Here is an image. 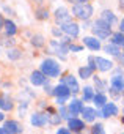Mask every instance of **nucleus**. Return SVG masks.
Wrapping results in <instances>:
<instances>
[{
  "instance_id": "1",
  "label": "nucleus",
  "mask_w": 124,
  "mask_h": 134,
  "mask_svg": "<svg viewBox=\"0 0 124 134\" xmlns=\"http://www.w3.org/2000/svg\"><path fill=\"white\" fill-rule=\"evenodd\" d=\"M41 73L46 77H58L60 73H61V66L53 58H46L41 63Z\"/></svg>"
},
{
  "instance_id": "2",
  "label": "nucleus",
  "mask_w": 124,
  "mask_h": 134,
  "mask_svg": "<svg viewBox=\"0 0 124 134\" xmlns=\"http://www.w3.org/2000/svg\"><path fill=\"white\" fill-rule=\"evenodd\" d=\"M93 7L90 3H76L72 5V14L80 21H90L93 16Z\"/></svg>"
},
{
  "instance_id": "3",
  "label": "nucleus",
  "mask_w": 124,
  "mask_h": 134,
  "mask_svg": "<svg viewBox=\"0 0 124 134\" xmlns=\"http://www.w3.org/2000/svg\"><path fill=\"white\" fill-rule=\"evenodd\" d=\"M91 29H93L94 36L99 38V40H105V38H108L110 35H113V33H111V25L107 24V22L102 21V19H97V21L93 24Z\"/></svg>"
},
{
  "instance_id": "4",
  "label": "nucleus",
  "mask_w": 124,
  "mask_h": 134,
  "mask_svg": "<svg viewBox=\"0 0 124 134\" xmlns=\"http://www.w3.org/2000/svg\"><path fill=\"white\" fill-rule=\"evenodd\" d=\"M50 49H52L53 54L60 55L61 60H65V58H66V54H68V51H69V46H66L63 41L52 40V41H50Z\"/></svg>"
},
{
  "instance_id": "5",
  "label": "nucleus",
  "mask_w": 124,
  "mask_h": 134,
  "mask_svg": "<svg viewBox=\"0 0 124 134\" xmlns=\"http://www.w3.org/2000/svg\"><path fill=\"white\" fill-rule=\"evenodd\" d=\"M61 27V32H63L68 38H76L77 35H79V25L76 24V22H72V21H69V22H66V24H61L60 25Z\"/></svg>"
},
{
  "instance_id": "6",
  "label": "nucleus",
  "mask_w": 124,
  "mask_h": 134,
  "mask_svg": "<svg viewBox=\"0 0 124 134\" xmlns=\"http://www.w3.org/2000/svg\"><path fill=\"white\" fill-rule=\"evenodd\" d=\"M47 121H49V117H47L46 114H41V112H35V114H32V117H30V123H32L35 128H42V126L47 125Z\"/></svg>"
},
{
  "instance_id": "7",
  "label": "nucleus",
  "mask_w": 124,
  "mask_h": 134,
  "mask_svg": "<svg viewBox=\"0 0 124 134\" xmlns=\"http://www.w3.org/2000/svg\"><path fill=\"white\" fill-rule=\"evenodd\" d=\"M99 117H104V118H108V117H115L118 115V106L115 103H107L101 112H97Z\"/></svg>"
},
{
  "instance_id": "8",
  "label": "nucleus",
  "mask_w": 124,
  "mask_h": 134,
  "mask_svg": "<svg viewBox=\"0 0 124 134\" xmlns=\"http://www.w3.org/2000/svg\"><path fill=\"white\" fill-rule=\"evenodd\" d=\"M55 21L61 25V24H66V22H69L71 21V14H69V11L66 10V8H57L55 10Z\"/></svg>"
},
{
  "instance_id": "9",
  "label": "nucleus",
  "mask_w": 124,
  "mask_h": 134,
  "mask_svg": "<svg viewBox=\"0 0 124 134\" xmlns=\"http://www.w3.org/2000/svg\"><path fill=\"white\" fill-rule=\"evenodd\" d=\"M61 84H63V85H66V87L71 90V93H77V92L80 90V87H79V82H77V79H76L72 74H68L66 77H63Z\"/></svg>"
},
{
  "instance_id": "10",
  "label": "nucleus",
  "mask_w": 124,
  "mask_h": 134,
  "mask_svg": "<svg viewBox=\"0 0 124 134\" xmlns=\"http://www.w3.org/2000/svg\"><path fill=\"white\" fill-rule=\"evenodd\" d=\"M3 129H5L7 134H21V132H22V126H21L17 121H14V120H8V121H5Z\"/></svg>"
},
{
  "instance_id": "11",
  "label": "nucleus",
  "mask_w": 124,
  "mask_h": 134,
  "mask_svg": "<svg viewBox=\"0 0 124 134\" xmlns=\"http://www.w3.org/2000/svg\"><path fill=\"white\" fill-rule=\"evenodd\" d=\"M96 58V66H97V70L102 71V73H107L113 68V62L104 58V57H94Z\"/></svg>"
},
{
  "instance_id": "12",
  "label": "nucleus",
  "mask_w": 124,
  "mask_h": 134,
  "mask_svg": "<svg viewBox=\"0 0 124 134\" xmlns=\"http://www.w3.org/2000/svg\"><path fill=\"white\" fill-rule=\"evenodd\" d=\"M68 110H69V115H72V118H76V115L82 114V110H83L82 101L80 99H72L69 103V106H68Z\"/></svg>"
},
{
  "instance_id": "13",
  "label": "nucleus",
  "mask_w": 124,
  "mask_h": 134,
  "mask_svg": "<svg viewBox=\"0 0 124 134\" xmlns=\"http://www.w3.org/2000/svg\"><path fill=\"white\" fill-rule=\"evenodd\" d=\"M13 107H14V104H13V99L10 98V95H7V93L0 95V109L5 112H10V110H13Z\"/></svg>"
},
{
  "instance_id": "14",
  "label": "nucleus",
  "mask_w": 124,
  "mask_h": 134,
  "mask_svg": "<svg viewBox=\"0 0 124 134\" xmlns=\"http://www.w3.org/2000/svg\"><path fill=\"white\" fill-rule=\"evenodd\" d=\"M83 44L91 51H99L101 49V43L96 36H83Z\"/></svg>"
},
{
  "instance_id": "15",
  "label": "nucleus",
  "mask_w": 124,
  "mask_h": 134,
  "mask_svg": "<svg viewBox=\"0 0 124 134\" xmlns=\"http://www.w3.org/2000/svg\"><path fill=\"white\" fill-rule=\"evenodd\" d=\"M68 128H69V131L72 129L76 132H80V131L85 129V123H83V120H79V118H69L68 120Z\"/></svg>"
},
{
  "instance_id": "16",
  "label": "nucleus",
  "mask_w": 124,
  "mask_h": 134,
  "mask_svg": "<svg viewBox=\"0 0 124 134\" xmlns=\"http://www.w3.org/2000/svg\"><path fill=\"white\" fill-rule=\"evenodd\" d=\"M30 82H32L35 87L44 85V84H46V76H44L41 71H33V73L30 74Z\"/></svg>"
},
{
  "instance_id": "17",
  "label": "nucleus",
  "mask_w": 124,
  "mask_h": 134,
  "mask_svg": "<svg viewBox=\"0 0 124 134\" xmlns=\"http://www.w3.org/2000/svg\"><path fill=\"white\" fill-rule=\"evenodd\" d=\"M53 95H55L57 98H68V96L71 95V90H69L66 85L60 84V85L53 87Z\"/></svg>"
},
{
  "instance_id": "18",
  "label": "nucleus",
  "mask_w": 124,
  "mask_h": 134,
  "mask_svg": "<svg viewBox=\"0 0 124 134\" xmlns=\"http://www.w3.org/2000/svg\"><path fill=\"white\" fill-rule=\"evenodd\" d=\"M82 117H83L85 121H94L96 117H97V112H96V109H93V107H83Z\"/></svg>"
},
{
  "instance_id": "19",
  "label": "nucleus",
  "mask_w": 124,
  "mask_h": 134,
  "mask_svg": "<svg viewBox=\"0 0 124 134\" xmlns=\"http://www.w3.org/2000/svg\"><path fill=\"white\" fill-rule=\"evenodd\" d=\"M3 29H5V33L8 35V36H14L16 35V32H17V27H16V24L13 22V21H10V19H7L5 21V24H3Z\"/></svg>"
},
{
  "instance_id": "20",
  "label": "nucleus",
  "mask_w": 124,
  "mask_h": 134,
  "mask_svg": "<svg viewBox=\"0 0 124 134\" xmlns=\"http://www.w3.org/2000/svg\"><path fill=\"white\" fill-rule=\"evenodd\" d=\"M99 19L105 21V22H107V24H110V25L116 22V16H115V14H113V11H110V10H104Z\"/></svg>"
},
{
  "instance_id": "21",
  "label": "nucleus",
  "mask_w": 124,
  "mask_h": 134,
  "mask_svg": "<svg viewBox=\"0 0 124 134\" xmlns=\"http://www.w3.org/2000/svg\"><path fill=\"white\" fill-rule=\"evenodd\" d=\"M110 85H111V88H116V90L122 92V88H124V79L121 76H113L111 81H110Z\"/></svg>"
},
{
  "instance_id": "22",
  "label": "nucleus",
  "mask_w": 124,
  "mask_h": 134,
  "mask_svg": "<svg viewBox=\"0 0 124 134\" xmlns=\"http://www.w3.org/2000/svg\"><path fill=\"white\" fill-rule=\"evenodd\" d=\"M111 44H115V46H124V33H121V32H118V33H113L111 35Z\"/></svg>"
},
{
  "instance_id": "23",
  "label": "nucleus",
  "mask_w": 124,
  "mask_h": 134,
  "mask_svg": "<svg viewBox=\"0 0 124 134\" xmlns=\"http://www.w3.org/2000/svg\"><path fill=\"white\" fill-rule=\"evenodd\" d=\"M82 99H83V101H91V99H94V90H93V87L86 85V87L83 88V95H82Z\"/></svg>"
},
{
  "instance_id": "24",
  "label": "nucleus",
  "mask_w": 124,
  "mask_h": 134,
  "mask_svg": "<svg viewBox=\"0 0 124 134\" xmlns=\"http://www.w3.org/2000/svg\"><path fill=\"white\" fill-rule=\"evenodd\" d=\"M94 104L99 107V109H102L105 104H107V98H105V95L104 93H97V95H94Z\"/></svg>"
},
{
  "instance_id": "25",
  "label": "nucleus",
  "mask_w": 124,
  "mask_h": 134,
  "mask_svg": "<svg viewBox=\"0 0 124 134\" xmlns=\"http://www.w3.org/2000/svg\"><path fill=\"white\" fill-rule=\"evenodd\" d=\"M104 51H105L107 54L113 55V57H119V47L115 46V44H107V46H104Z\"/></svg>"
},
{
  "instance_id": "26",
  "label": "nucleus",
  "mask_w": 124,
  "mask_h": 134,
  "mask_svg": "<svg viewBox=\"0 0 124 134\" xmlns=\"http://www.w3.org/2000/svg\"><path fill=\"white\" fill-rule=\"evenodd\" d=\"M21 55H22V52H21L19 49H16V47H11V49H8V52H7V57H8L10 60H17V58H21Z\"/></svg>"
},
{
  "instance_id": "27",
  "label": "nucleus",
  "mask_w": 124,
  "mask_h": 134,
  "mask_svg": "<svg viewBox=\"0 0 124 134\" xmlns=\"http://www.w3.org/2000/svg\"><path fill=\"white\" fill-rule=\"evenodd\" d=\"M79 74H80V77L85 81V79H90V77H91L93 70H90L88 66H82V68H79Z\"/></svg>"
},
{
  "instance_id": "28",
  "label": "nucleus",
  "mask_w": 124,
  "mask_h": 134,
  "mask_svg": "<svg viewBox=\"0 0 124 134\" xmlns=\"http://www.w3.org/2000/svg\"><path fill=\"white\" fill-rule=\"evenodd\" d=\"M44 36L42 35H35L33 38H32V44L35 46V47H42L44 46Z\"/></svg>"
},
{
  "instance_id": "29",
  "label": "nucleus",
  "mask_w": 124,
  "mask_h": 134,
  "mask_svg": "<svg viewBox=\"0 0 124 134\" xmlns=\"http://www.w3.org/2000/svg\"><path fill=\"white\" fill-rule=\"evenodd\" d=\"M36 18L41 19V21L47 19V18H49V11H47V8H38V10H36Z\"/></svg>"
},
{
  "instance_id": "30",
  "label": "nucleus",
  "mask_w": 124,
  "mask_h": 134,
  "mask_svg": "<svg viewBox=\"0 0 124 134\" xmlns=\"http://www.w3.org/2000/svg\"><path fill=\"white\" fill-rule=\"evenodd\" d=\"M0 44H2V46H13L14 44V40L11 36H8V35L0 36Z\"/></svg>"
},
{
  "instance_id": "31",
  "label": "nucleus",
  "mask_w": 124,
  "mask_h": 134,
  "mask_svg": "<svg viewBox=\"0 0 124 134\" xmlns=\"http://www.w3.org/2000/svg\"><path fill=\"white\" fill-rule=\"evenodd\" d=\"M91 134H105L104 125H101V123H96V125L91 128Z\"/></svg>"
},
{
  "instance_id": "32",
  "label": "nucleus",
  "mask_w": 124,
  "mask_h": 134,
  "mask_svg": "<svg viewBox=\"0 0 124 134\" xmlns=\"http://www.w3.org/2000/svg\"><path fill=\"white\" fill-rule=\"evenodd\" d=\"M49 117V121L52 123V125H58L60 121H61V117H60V114H50V115H47Z\"/></svg>"
},
{
  "instance_id": "33",
  "label": "nucleus",
  "mask_w": 124,
  "mask_h": 134,
  "mask_svg": "<svg viewBox=\"0 0 124 134\" xmlns=\"http://www.w3.org/2000/svg\"><path fill=\"white\" fill-rule=\"evenodd\" d=\"M94 82H96V88H97L99 92H104V90H105V84H104L99 77H94Z\"/></svg>"
},
{
  "instance_id": "34",
  "label": "nucleus",
  "mask_w": 124,
  "mask_h": 134,
  "mask_svg": "<svg viewBox=\"0 0 124 134\" xmlns=\"http://www.w3.org/2000/svg\"><path fill=\"white\" fill-rule=\"evenodd\" d=\"M88 68L93 70V71L97 68V66H96V58H94V57H90V58H88Z\"/></svg>"
},
{
  "instance_id": "35",
  "label": "nucleus",
  "mask_w": 124,
  "mask_h": 134,
  "mask_svg": "<svg viewBox=\"0 0 124 134\" xmlns=\"http://www.w3.org/2000/svg\"><path fill=\"white\" fill-rule=\"evenodd\" d=\"M69 51H72V52H80V51H82V46H77V44H69Z\"/></svg>"
},
{
  "instance_id": "36",
  "label": "nucleus",
  "mask_w": 124,
  "mask_h": 134,
  "mask_svg": "<svg viewBox=\"0 0 124 134\" xmlns=\"http://www.w3.org/2000/svg\"><path fill=\"white\" fill-rule=\"evenodd\" d=\"M57 134H71V131H69V128H58Z\"/></svg>"
},
{
  "instance_id": "37",
  "label": "nucleus",
  "mask_w": 124,
  "mask_h": 134,
  "mask_svg": "<svg viewBox=\"0 0 124 134\" xmlns=\"http://www.w3.org/2000/svg\"><path fill=\"white\" fill-rule=\"evenodd\" d=\"M65 103H66V98H57V104H58V106L63 107V106H65Z\"/></svg>"
},
{
  "instance_id": "38",
  "label": "nucleus",
  "mask_w": 124,
  "mask_h": 134,
  "mask_svg": "<svg viewBox=\"0 0 124 134\" xmlns=\"http://www.w3.org/2000/svg\"><path fill=\"white\" fill-rule=\"evenodd\" d=\"M52 33H53L55 36H61V33H63V32H61V29H60V30H58V29H53Z\"/></svg>"
},
{
  "instance_id": "39",
  "label": "nucleus",
  "mask_w": 124,
  "mask_h": 134,
  "mask_svg": "<svg viewBox=\"0 0 124 134\" xmlns=\"http://www.w3.org/2000/svg\"><path fill=\"white\" fill-rule=\"evenodd\" d=\"M119 32H121V33H124V18H122V21L119 22Z\"/></svg>"
},
{
  "instance_id": "40",
  "label": "nucleus",
  "mask_w": 124,
  "mask_h": 134,
  "mask_svg": "<svg viewBox=\"0 0 124 134\" xmlns=\"http://www.w3.org/2000/svg\"><path fill=\"white\" fill-rule=\"evenodd\" d=\"M72 2H74V5H76V3H86L88 0H71V3H72Z\"/></svg>"
},
{
  "instance_id": "41",
  "label": "nucleus",
  "mask_w": 124,
  "mask_h": 134,
  "mask_svg": "<svg viewBox=\"0 0 124 134\" xmlns=\"http://www.w3.org/2000/svg\"><path fill=\"white\" fill-rule=\"evenodd\" d=\"M3 24H5V21H3V18H2V16H0V30L3 29Z\"/></svg>"
},
{
  "instance_id": "42",
  "label": "nucleus",
  "mask_w": 124,
  "mask_h": 134,
  "mask_svg": "<svg viewBox=\"0 0 124 134\" xmlns=\"http://www.w3.org/2000/svg\"><path fill=\"white\" fill-rule=\"evenodd\" d=\"M3 120H5V114L0 110V121H3Z\"/></svg>"
},
{
  "instance_id": "43",
  "label": "nucleus",
  "mask_w": 124,
  "mask_h": 134,
  "mask_svg": "<svg viewBox=\"0 0 124 134\" xmlns=\"http://www.w3.org/2000/svg\"><path fill=\"white\" fill-rule=\"evenodd\" d=\"M119 7H121V8L124 10V0H119Z\"/></svg>"
},
{
  "instance_id": "44",
  "label": "nucleus",
  "mask_w": 124,
  "mask_h": 134,
  "mask_svg": "<svg viewBox=\"0 0 124 134\" xmlns=\"http://www.w3.org/2000/svg\"><path fill=\"white\" fill-rule=\"evenodd\" d=\"M0 134H7V132H5V129H3V128H0Z\"/></svg>"
},
{
  "instance_id": "45",
  "label": "nucleus",
  "mask_w": 124,
  "mask_h": 134,
  "mask_svg": "<svg viewBox=\"0 0 124 134\" xmlns=\"http://www.w3.org/2000/svg\"><path fill=\"white\" fill-rule=\"evenodd\" d=\"M33 2H36V3H42V0H33Z\"/></svg>"
},
{
  "instance_id": "46",
  "label": "nucleus",
  "mask_w": 124,
  "mask_h": 134,
  "mask_svg": "<svg viewBox=\"0 0 124 134\" xmlns=\"http://www.w3.org/2000/svg\"><path fill=\"white\" fill-rule=\"evenodd\" d=\"M122 114H124V109H122Z\"/></svg>"
}]
</instances>
